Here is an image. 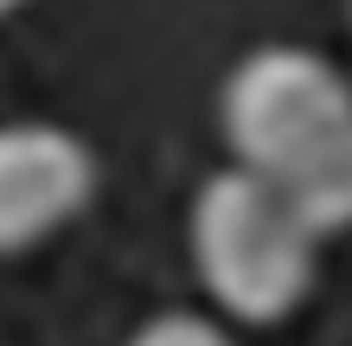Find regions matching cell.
Masks as SVG:
<instances>
[{
	"label": "cell",
	"instance_id": "1",
	"mask_svg": "<svg viewBox=\"0 0 352 346\" xmlns=\"http://www.w3.org/2000/svg\"><path fill=\"white\" fill-rule=\"evenodd\" d=\"M314 244L295 193L256 167H218L186 212V250H192L199 289L218 301L237 327H276L314 289Z\"/></svg>",
	"mask_w": 352,
	"mask_h": 346
},
{
	"label": "cell",
	"instance_id": "2",
	"mask_svg": "<svg viewBox=\"0 0 352 346\" xmlns=\"http://www.w3.org/2000/svg\"><path fill=\"white\" fill-rule=\"evenodd\" d=\"M218 122L237 167L295 186L352 135V84L314 45H256L224 77Z\"/></svg>",
	"mask_w": 352,
	"mask_h": 346
},
{
	"label": "cell",
	"instance_id": "3",
	"mask_svg": "<svg viewBox=\"0 0 352 346\" xmlns=\"http://www.w3.org/2000/svg\"><path fill=\"white\" fill-rule=\"evenodd\" d=\"M96 193L90 141L58 122H0V257L65 231Z\"/></svg>",
	"mask_w": 352,
	"mask_h": 346
},
{
	"label": "cell",
	"instance_id": "4",
	"mask_svg": "<svg viewBox=\"0 0 352 346\" xmlns=\"http://www.w3.org/2000/svg\"><path fill=\"white\" fill-rule=\"evenodd\" d=\"M288 193H295V206L307 212V225H314L320 237L327 231H352V135L327 160H314Z\"/></svg>",
	"mask_w": 352,
	"mask_h": 346
},
{
	"label": "cell",
	"instance_id": "5",
	"mask_svg": "<svg viewBox=\"0 0 352 346\" xmlns=\"http://www.w3.org/2000/svg\"><path fill=\"white\" fill-rule=\"evenodd\" d=\"M122 346H237V340L224 334V321H212V314L173 308V314L141 321V327H135L129 340H122Z\"/></svg>",
	"mask_w": 352,
	"mask_h": 346
},
{
	"label": "cell",
	"instance_id": "6",
	"mask_svg": "<svg viewBox=\"0 0 352 346\" xmlns=\"http://www.w3.org/2000/svg\"><path fill=\"white\" fill-rule=\"evenodd\" d=\"M19 7H26V0H0V19H7V13H19Z\"/></svg>",
	"mask_w": 352,
	"mask_h": 346
}]
</instances>
